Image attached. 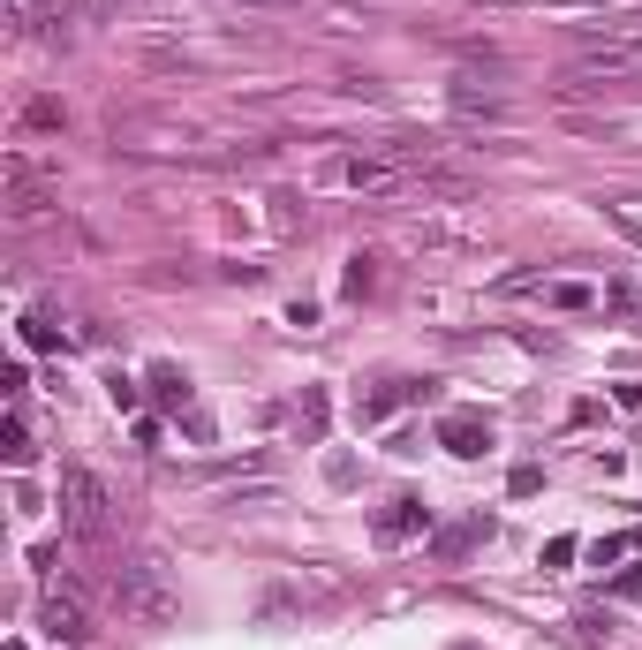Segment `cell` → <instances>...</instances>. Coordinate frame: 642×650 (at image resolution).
<instances>
[{
    "mask_svg": "<svg viewBox=\"0 0 642 650\" xmlns=\"http://www.w3.org/2000/svg\"><path fill=\"white\" fill-rule=\"evenodd\" d=\"M61 522L84 537V545H99V537L114 530V492H106L99 469H84V462L61 469Z\"/></svg>",
    "mask_w": 642,
    "mask_h": 650,
    "instance_id": "cell-1",
    "label": "cell"
},
{
    "mask_svg": "<svg viewBox=\"0 0 642 650\" xmlns=\"http://www.w3.org/2000/svg\"><path fill=\"white\" fill-rule=\"evenodd\" d=\"M114 598H121V613L152 620V628H167V620H174V598L144 575V567H121V575H114Z\"/></svg>",
    "mask_w": 642,
    "mask_h": 650,
    "instance_id": "cell-2",
    "label": "cell"
},
{
    "mask_svg": "<svg viewBox=\"0 0 642 650\" xmlns=\"http://www.w3.org/2000/svg\"><path fill=\"white\" fill-rule=\"evenodd\" d=\"M439 446H446V454H461V462L491 454V416L484 409H446L439 416Z\"/></svg>",
    "mask_w": 642,
    "mask_h": 650,
    "instance_id": "cell-3",
    "label": "cell"
},
{
    "mask_svg": "<svg viewBox=\"0 0 642 650\" xmlns=\"http://www.w3.org/2000/svg\"><path fill=\"white\" fill-rule=\"evenodd\" d=\"M416 530H431V507H423L416 492L386 499V514L371 522V537H378V545H401V537H416Z\"/></svg>",
    "mask_w": 642,
    "mask_h": 650,
    "instance_id": "cell-4",
    "label": "cell"
},
{
    "mask_svg": "<svg viewBox=\"0 0 642 650\" xmlns=\"http://www.w3.org/2000/svg\"><path fill=\"white\" fill-rule=\"evenodd\" d=\"M416 394H423L416 378H386L378 394H355V424H386V416L401 409V401H416Z\"/></svg>",
    "mask_w": 642,
    "mask_h": 650,
    "instance_id": "cell-5",
    "label": "cell"
},
{
    "mask_svg": "<svg viewBox=\"0 0 642 650\" xmlns=\"http://www.w3.org/2000/svg\"><path fill=\"white\" fill-rule=\"evenodd\" d=\"M38 620H46L53 643H91V620H84V605H76V598H46V613H38Z\"/></svg>",
    "mask_w": 642,
    "mask_h": 650,
    "instance_id": "cell-6",
    "label": "cell"
},
{
    "mask_svg": "<svg viewBox=\"0 0 642 650\" xmlns=\"http://www.w3.org/2000/svg\"><path fill=\"white\" fill-rule=\"evenodd\" d=\"M484 537H491V522H484V514H469V522H454V530L431 537V560H461V552L484 545Z\"/></svg>",
    "mask_w": 642,
    "mask_h": 650,
    "instance_id": "cell-7",
    "label": "cell"
},
{
    "mask_svg": "<svg viewBox=\"0 0 642 650\" xmlns=\"http://www.w3.org/2000/svg\"><path fill=\"white\" fill-rule=\"evenodd\" d=\"M152 394L174 401V409H189V371L182 363H152Z\"/></svg>",
    "mask_w": 642,
    "mask_h": 650,
    "instance_id": "cell-8",
    "label": "cell"
},
{
    "mask_svg": "<svg viewBox=\"0 0 642 650\" xmlns=\"http://www.w3.org/2000/svg\"><path fill=\"white\" fill-rule=\"evenodd\" d=\"M0 454H8L16 469H31V454H38V446H31V431H23V416H8V431H0Z\"/></svg>",
    "mask_w": 642,
    "mask_h": 650,
    "instance_id": "cell-9",
    "label": "cell"
},
{
    "mask_svg": "<svg viewBox=\"0 0 642 650\" xmlns=\"http://www.w3.org/2000/svg\"><path fill=\"white\" fill-rule=\"evenodd\" d=\"M295 424H303V439H325V394H318V386H303V409H295Z\"/></svg>",
    "mask_w": 642,
    "mask_h": 650,
    "instance_id": "cell-10",
    "label": "cell"
},
{
    "mask_svg": "<svg viewBox=\"0 0 642 650\" xmlns=\"http://www.w3.org/2000/svg\"><path fill=\"white\" fill-rule=\"evenodd\" d=\"M16 333H23V348H61V333H53V325H46V318H23V325H16Z\"/></svg>",
    "mask_w": 642,
    "mask_h": 650,
    "instance_id": "cell-11",
    "label": "cell"
},
{
    "mask_svg": "<svg viewBox=\"0 0 642 650\" xmlns=\"http://www.w3.org/2000/svg\"><path fill=\"white\" fill-rule=\"evenodd\" d=\"M340 288H348V295H371V288H378V273H371V257H355V265H348V280H340Z\"/></svg>",
    "mask_w": 642,
    "mask_h": 650,
    "instance_id": "cell-12",
    "label": "cell"
},
{
    "mask_svg": "<svg viewBox=\"0 0 642 650\" xmlns=\"http://www.w3.org/2000/svg\"><path fill=\"white\" fill-rule=\"evenodd\" d=\"M23 121H31V129H61V106H53V99H31V106H23Z\"/></svg>",
    "mask_w": 642,
    "mask_h": 650,
    "instance_id": "cell-13",
    "label": "cell"
},
{
    "mask_svg": "<svg viewBox=\"0 0 642 650\" xmlns=\"http://www.w3.org/2000/svg\"><path fill=\"white\" fill-rule=\"evenodd\" d=\"M537 484H544V469H537V462H522V469H514V477H507V492H514V499H529V492H537Z\"/></svg>",
    "mask_w": 642,
    "mask_h": 650,
    "instance_id": "cell-14",
    "label": "cell"
},
{
    "mask_svg": "<svg viewBox=\"0 0 642 650\" xmlns=\"http://www.w3.org/2000/svg\"><path fill=\"white\" fill-rule=\"evenodd\" d=\"M552 303H559V310H582V303H590V288H582V280H559Z\"/></svg>",
    "mask_w": 642,
    "mask_h": 650,
    "instance_id": "cell-15",
    "label": "cell"
},
{
    "mask_svg": "<svg viewBox=\"0 0 642 650\" xmlns=\"http://www.w3.org/2000/svg\"><path fill=\"white\" fill-rule=\"evenodd\" d=\"M106 394H114V409H136V378L114 371V378H106Z\"/></svg>",
    "mask_w": 642,
    "mask_h": 650,
    "instance_id": "cell-16",
    "label": "cell"
},
{
    "mask_svg": "<svg viewBox=\"0 0 642 650\" xmlns=\"http://www.w3.org/2000/svg\"><path fill=\"white\" fill-rule=\"evenodd\" d=\"M575 552H582L575 537H552V545H544V567H567V560H575Z\"/></svg>",
    "mask_w": 642,
    "mask_h": 650,
    "instance_id": "cell-17",
    "label": "cell"
},
{
    "mask_svg": "<svg viewBox=\"0 0 642 650\" xmlns=\"http://www.w3.org/2000/svg\"><path fill=\"white\" fill-rule=\"evenodd\" d=\"M612 590H620V598H642V560H635V567H627V575H620V582H612Z\"/></svg>",
    "mask_w": 642,
    "mask_h": 650,
    "instance_id": "cell-18",
    "label": "cell"
}]
</instances>
